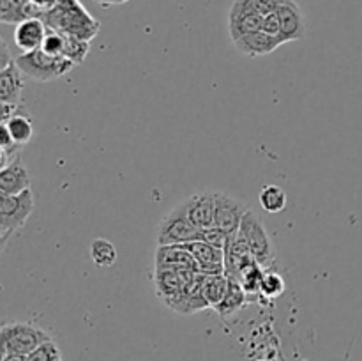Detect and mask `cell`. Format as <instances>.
I'll return each mask as SVG.
<instances>
[{"mask_svg":"<svg viewBox=\"0 0 362 361\" xmlns=\"http://www.w3.org/2000/svg\"><path fill=\"white\" fill-rule=\"evenodd\" d=\"M262 21H264L262 14H258L257 11H251L240 0H233L228 11L230 38H232V41H235L243 35L262 30Z\"/></svg>","mask_w":362,"mask_h":361,"instance_id":"10","label":"cell"},{"mask_svg":"<svg viewBox=\"0 0 362 361\" xmlns=\"http://www.w3.org/2000/svg\"><path fill=\"white\" fill-rule=\"evenodd\" d=\"M14 60H16L18 67L25 74V78L32 81L57 80V78H62L64 74L73 71L76 66L73 60L66 59V57L49 55L42 48L21 53Z\"/></svg>","mask_w":362,"mask_h":361,"instance_id":"2","label":"cell"},{"mask_svg":"<svg viewBox=\"0 0 362 361\" xmlns=\"http://www.w3.org/2000/svg\"><path fill=\"white\" fill-rule=\"evenodd\" d=\"M156 268H173V269H193L198 271V264L193 253L184 244H168V246L156 248Z\"/></svg>","mask_w":362,"mask_h":361,"instance_id":"13","label":"cell"},{"mask_svg":"<svg viewBox=\"0 0 362 361\" xmlns=\"http://www.w3.org/2000/svg\"><path fill=\"white\" fill-rule=\"evenodd\" d=\"M246 299H247V294H246V290L243 289V285H240L239 280L230 278L228 290H226V294H225V297H223L221 303H219L218 306H214V310L219 317L228 319V317H232V315H235L237 311H239L240 308L246 304Z\"/></svg>","mask_w":362,"mask_h":361,"instance_id":"19","label":"cell"},{"mask_svg":"<svg viewBox=\"0 0 362 361\" xmlns=\"http://www.w3.org/2000/svg\"><path fill=\"white\" fill-rule=\"evenodd\" d=\"M184 246L193 253L194 260L198 264V273H202V275H219V273H225V250L211 246V244L200 239L184 244Z\"/></svg>","mask_w":362,"mask_h":361,"instance_id":"11","label":"cell"},{"mask_svg":"<svg viewBox=\"0 0 362 361\" xmlns=\"http://www.w3.org/2000/svg\"><path fill=\"white\" fill-rule=\"evenodd\" d=\"M228 285L230 278L225 273H219V275H202V290H204V296L207 303L211 304V308L218 306L221 303L226 290H228Z\"/></svg>","mask_w":362,"mask_h":361,"instance_id":"20","label":"cell"},{"mask_svg":"<svg viewBox=\"0 0 362 361\" xmlns=\"http://www.w3.org/2000/svg\"><path fill=\"white\" fill-rule=\"evenodd\" d=\"M34 207L35 200L30 188L16 195H2V202H0V243H2V250L6 248L9 237L27 223Z\"/></svg>","mask_w":362,"mask_h":361,"instance_id":"3","label":"cell"},{"mask_svg":"<svg viewBox=\"0 0 362 361\" xmlns=\"http://www.w3.org/2000/svg\"><path fill=\"white\" fill-rule=\"evenodd\" d=\"M46 53L57 57H64V48H66V34L59 30H52L48 28V34H46L45 42L41 46Z\"/></svg>","mask_w":362,"mask_h":361,"instance_id":"27","label":"cell"},{"mask_svg":"<svg viewBox=\"0 0 362 361\" xmlns=\"http://www.w3.org/2000/svg\"><path fill=\"white\" fill-rule=\"evenodd\" d=\"M30 4L35 9V13H37V16L41 18L42 14L48 13V11H52L55 7L57 0H30Z\"/></svg>","mask_w":362,"mask_h":361,"instance_id":"32","label":"cell"},{"mask_svg":"<svg viewBox=\"0 0 362 361\" xmlns=\"http://www.w3.org/2000/svg\"><path fill=\"white\" fill-rule=\"evenodd\" d=\"M62 360V353H60V347L57 345L55 340H48V342L41 343L37 349L32 350L30 354H27V361H59Z\"/></svg>","mask_w":362,"mask_h":361,"instance_id":"25","label":"cell"},{"mask_svg":"<svg viewBox=\"0 0 362 361\" xmlns=\"http://www.w3.org/2000/svg\"><path fill=\"white\" fill-rule=\"evenodd\" d=\"M232 236L225 232V230L218 229V227H209V229H200V241H205L211 246L219 248V250H225L228 246Z\"/></svg>","mask_w":362,"mask_h":361,"instance_id":"28","label":"cell"},{"mask_svg":"<svg viewBox=\"0 0 362 361\" xmlns=\"http://www.w3.org/2000/svg\"><path fill=\"white\" fill-rule=\"evenodd\" d=\"M2 361H27V356H23V354H6V356H2Z\"/></svg>","mask_w":362,"mask_h":361,"instance_id":"33","label":"cell"},{"mask_svg":"<svg viewBox=\"0 0 362 361\" xmlns=\"http://www.w3.org/2000/svg\"><path fill=\"white\" fill-rule=\"evenodd\" d=\"M283 290H285V280H283L278 273H265L260 289L262 296L272 299V297L281 296Z\"/></svg>","mask_w":362,"mask_h":361,"instance_id":"26","label":"cell"},{"mask_svg":"<svg viewBox=\"0 0 362 361\" xmlns=\"http://www.w3.org/2000/svg\"><path fill=\"white\" fill-rule=\"evenodd\" d=\"M279 20H281V42H293L304 39L308 30L306 16L296 0H285L278 9Z\"/></svg>","mask_w":362,"mask_h":361,"instance_id":"8","label":"cell"},{"mask_svg":"<svg viewBox=\"0 0 362 361\" xmlns=\"http://www.w3.org/2000/svg\"><path fill=\"white\" fill-rule=\"evenodd\" d=\"M239 236L247 244L251 255L257 258L258 264L269 268L274 262V246H272L271 236H269L260 216L251 211V209L244 216L243 225L239 229Z\"/></svg>","mask_w":362,"mask_h":361,"instance_id":"6","label":"cell"},{"mask_svg":"<svg viewBox=\"0 0 362 361\" xmlns=\"http://www.w3.org/2000/svg\"><path fill=\"white\" fill-rule=\"evenodd\" d=\"M198 239H200V229L187 218L182 202L179 205H175L159 222L158 229H156V243H158V246L187 244Z\"/></svg>","mask_w":362,"mask_h":361,"instance_id":"5","label":"cell"},{"mask_svg":"<svg viewBox=\"0 0 362 361\" xmlns=\"http://www.w3.org/2000/svg\"><path fill=\"white\" fill-rule=\"evenodd\" d=\"M186 214L198 229H209L216 223V191H200L182 202Z\"/></svg>","mask_w":362,"mask_h":361,"instance_id":"9","label":"cell"},{"mask_svg":"<svg viewBox=\"0 0 362 361\" xmlns=\"http://www.w3.org/2000/svg\"><path fill=\"white\" fill-rule=\"evenodd\" d=\"M28 18H39L30 0H0V21L18 25Z\"/></svg>","mask_w":362,"mask_h":361,"instance_id":"18","label":"cell"},{"mask_svg":"<svg viewBox=\"0 0 362 361\" xmlns=\"http://www.w3.org/2000/svg\"><path fill=\"white\" fill-rule=\"evenodd\" d=\"M59 361H64V360H59Z\"/></svg>","mask_w":362,"mask_h":361,"instance_id":"35","label":"cell"},{"mask_svg":"<svg viewBox=\"0 0 362 361\" xmlns=\"http://www.w3.org/2000/svg\"><path fill=\"white\" fill-rule=\"evenodd\" d=\"M0 338H2V356L11 353L27 356L41 343L52 340V335L28 322H9L2 326Z\"/></svg>","mask_w":362,"mask_h":361,"instance_id":"4","label":"cell"},{"mask_svg":"<svg viewBox=\"0 0 362 361\" xmlns=\"http://www.w3.org/2000/svg\"><path fill=\"white\" fill-rule=\"evenodd\" d=\"M235 48L239 50L240 53L247 57H262V55H269L274 50H278L279 46L283 45L281 39L274 38V35L267 34L264 30L253 32V34L243 35V38L235 39L233 41Z\"/></svg>","mask_w":362,"mask_h":361,"instance_id":"14","label":"cell"},{"mask_svg":"<svg viewBox=\"0 0 362 361\" xmlns=\"http://www.w3.org/2000/svg\"><path fill=\"white\" fill-rule=\"evenodd\" d=\"M46 34H48V27L41 18H28L14 28V45L21 50V53L34 52L41 48Z\"/></svg>","mask_w":362,"mask_h":361,"instance_id":"12","label":"cell"},{"mask_svg":"<svg viewBox=\"0 0 362 361\" xmlns=\"http://www.w3.org/2000/svg\"><path fill=\"white\" fill-rule=\"evenodd\" d=\"M250 211L244 202L237 200L232 195L218 193L216 191V223L214 227L225 230L228 236H235L239 232L246 212Z\"/></svg>","mask_w":362,"mask_h":361,"instance_id":"7","label":"cell"},{"mask_svg":"<svg viewBox=\"0 0 362 361\" xmlns=\"http://www.w3.org/2000/svg\"><path fill=\"white\" fill-rule=\"evenodd\" d=\"M262 30L279 39V35H281V20H279L278 11L265 14L264 21H262Z\"/></svg>","mask_w":362,"mask_h":361,"instance_id":"30","label":"cell"},{"mask_svg":"<svg viewBox=\"0 0 362 361\" xmlns=\"http://www.w3.org/2000/svg\"><path fill=\"white\" fill-rule=\"evenodd\" d=\"M30 188V173L18 156L11 165L0 170V191L2 195H16Z\"/></svg>","mask_w":362,"mask_h":361,"instance_id":"16","label":"cell"},{"mask_svg":"<svg viewBox=\"0 0 362 361\" xmlns=\"http://www.w3.org/2000/svg\"><path fill=\"white\" fill-rule=\"evenodd\" d=\"M264 276H265L264 265H260L257 260H253V262H250V264H247L243 271H240L239 278L237 280L240 282L243 289L246 290L247 296H255V294H260Z\"/></svg>","mask_w":362,"mask_h":361,"instance_id":"22","label":"cell"},{"mask_svg":"<svg viewBox=\"0 0 362 361\" xmlns=\"http://www.w3.org/2000/svg\"><path fill=\"white\" fill-rule=\"evenodd\" d=\"M46 27L90 42L98 35L99 21L85 9L80 0H57L55 7L41 16Z\"/></svg>","mask_w":362,"mask_h":361,"instance_id":"1","label":"cell"},{"mask_svg":"<svg viewBox=\"0 0 362 361\" xmlns=\"http://www.w3.org/2000/svg\"><path fill=\"white\" fill-rule=\"evenodd\" d=\"M260 205L272 214L281 212L286 207V191L276 184H267L260 191Z\"/></svg>","mask_w":362,"mask_h":361,"instance_id":"23","label":"cell"},{"mask_svg":"<svg viewBox=\"0 0 362 361\" xmlns=\"http://www.w3.org/2000/svg\"><path fill=\"white\" fill-rule=\"evenodd\" d=\"M240 2L250 7V9L257 11L262 16H265V14L278 11L285 0H240Z\"/></svg>","mask_w":362,"mask_h":361,"instance_id":"29","label":"cell"},{"mask_svg":"<svg viewBox=\"0 0 362 361\" xmlns=\"http://www.w3.org/2000/svg\"><path fill=\"white\" fill-rule=\"evenodd\" d=\"M90 258L98 268H112L117 262V248L105 237H95L90 243Z\"/></svg>","mask_w":362,"mask_h":361,"instance_id":"21","label":"cell"},{"mask_svg":"<svg viewBox=\"0 0 362 361\" xmlns=\"http://www.w3.org/2000/svg\"><path fill=\"white\" fill-rule=\"evenodd\" d=\"M90 52V45L88 41L83 39L73 38V35L66 34V48H64V57L69 60H73L74 64H81L85 60V57Z\"/></svg>","mask_w":362,"mask_h":361,"instance_id":"24","label":"cell"},{"mask_svg":"<svg viewBox=\"0 0 362 361\" xmlns=\"http://www.w3.org/2000/svg\"><path fill=\"white\" fill-rule=\"evenodd\" d=\"M25 87V74L16 60L6 69H0V101L2 105H20Z\"/></svg>","mask_w":362,"mask_h":361,"instance_id":"15","label":"cell"},{"mask_svg":"<svg viewBox=\"0 0 362 361\" xmlns=\"http://www.w3.org/2000/svg\"><path fill=\"white\" fill-rule=\"evenodd\" d=\"M13 62L14 57L11 55L9 46H7V42L2 39V41H0V69H6V67H9Z\"/></svg>","mask_w":362,"mask_h":361,"instance_id":"31","label":"cell"},{"mask_svg":"<svg viewBox=\"0 0 362 361\" xmlns=\"http://www.w3.org/2000/svg\"><path fill=\"white\" fill-rule=\"evenodd\" d=\"M2 124H6L9 133L13 134L14 142L20 147L27 145L32 140V137H34V120H32L30 113L25 110V106H18L16 112L7 120H2Z\"/></svg>","mask_w":362,"mask_h":361,"instance_id":"17","label":"cell"},{"mask_svg":"<svg viewBox=\"0 0 362 361\" xmlns=\"http://www.w3.org/2000/svg\"><path fill=\"white\" fill-rule=\"evenodd\" d=\"M94 2H99L101 6L108 7V6H120V4H126L127 0H94Z\"/></svg>","mask_w":362,"mask_h":361,"instance_id":"34","label":"cell"}]
</instances>
